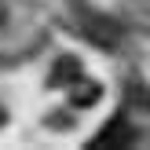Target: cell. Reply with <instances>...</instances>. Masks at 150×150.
Masks as SVG:
<instances>
[{"label":"cell","instance_id":"cell-1","mask_svg":"<svg viewBox=\"0 0 150 150\" xmlns=\"http://www.w3.org/2000/svg\"><path fill=\"white\" fill-rule=\"evenodd\" d=\"M128 143H132V132L125 128V121L117 117V121H114V125L106 128V136H99V139H95L92 146H128Z\"/></svg>","mask_w":150,"mask_h":150}]
</instances>
